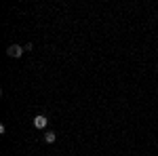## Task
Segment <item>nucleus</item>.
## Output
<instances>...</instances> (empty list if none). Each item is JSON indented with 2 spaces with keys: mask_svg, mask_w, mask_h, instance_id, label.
Here are the masks:
<instances>
[{
  "mask_svg": "<svg viewBox=\"0 0 158 156\" xmlns=\"http://www.w3.org/2000/svg\"><path fill=\"white\" fill-rule=\"evenodd\" d=\"M47 122H49V118L40 114V116H36V118H34V127H36V129H44V127H47Z\"/></svg>",
  "mask_w": 158,
  "mask_h": 156,
  "instance_id": "f03ea898",
  "label": "nucleus"
},
{
  "mask_svg": "<svg viewBox=\"0 0 158 156\" xmlns=\"http://www.w3.org/2000/svg\"><path fill=\"white\" fill-rule=\"evenodd\" d=\"M44 141H47V144H53V141H55V133L49 131L47 135H44Z\"/></svg>",
  "mask_w": 158,
  "mask_h": 156,
  "instance_id": "7ed1b4c3",
  "label": "nucleus"
},
{
  "mask_svg": "<svg viewBox=\"0 0 158 156\" xmlns=\"http://www.w3.org/2000/svg\"><path fill=\"white\" fill-rule=\"evenodd\" d=\"M21 53H23V48L19 47V44H11V47L6 48V55H9V57H19Z\"/></svg>",
  "mask_w": 158,
  "mask_h": 156,
  "instance_id": "f257e3e1",
  "label": "nucleus"
}]
</instances>
